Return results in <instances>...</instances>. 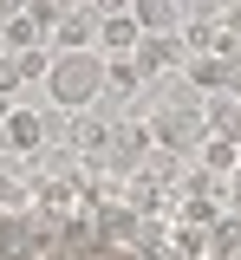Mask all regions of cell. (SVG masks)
Instances as JSON below:
<instances>
[{
    "instance_id": "4",
    "label": "cell",
    "mask_w": 241,
    "mask_h": 260,
    "mask_svg": "<svg viewBox=\"0 0 241 260\" xmlns=\"http://www.w3.org/2000/svg\"><path fill=\"white\" fill-rule=\"evenodd\" d=\"M143 46V26L131 7H98V52L104 59H137Z\"/></svg>"
},
{
    "instance_id": "7",
    "label": "cell",
    "mask_w": 241,
    "mask_h": 260,
    "mask_svg": "<svg viewBox=\"0 0 241 260\" xmlns=\"http://www.w3.org/2000/svg\"><path fill=\"white\" fill-rule=\"evenodd\" d=\"M202 117H208V137H222V143H235V150H241V98H235V91L202 98Z\"/></svg>"
},
{
    "instance_id": "5",
    "label": "cell",
    "mask_w": 241,
    "mask_h": 260,
    "mask_svg": "<svg viewBox=\"0 0 241 260\" xmlns=\"http://www.w3.org/2000/svg\"><path fill=\"white\" fill-rule=\"evenodd\" d=\"M131 65H137L143 85H150V78H170V72H183V65H189V52H183V39H143Z\"/></svg>"
},
{
    "instance_id": "8",
    "label": "cell",
    "mask_w": 241,
    "mask_h": 260,
    "mask_svg": "<svg viewBox=\"0 0 241 260\" xmlns=\"http://www.w3.org/2000/svg\"><path fill=\"white\" fill-rule=\"evenodd\" d=\"M183 85L222 98V91H228V52H202V59H189V65H183Z\"/></svg>"
},
{
    "instance_id": "2",
    "label": "cell",
    "mask_w": 241,
    "mask_h": 260,
    "mask_svg": "<svg viewBox=\"0 0 241 260\" xmlns=\"http://www.w3.org/2000/svg\"><path fill=\"white\" fill-rule=\"evenodd\" d=\"M150 137H157V150H202L208 143L202 98H163L150 111Z\"/></svg>"
},
{
    "instance_id": "9",
    "label": "cell",
    "mask_w": 241,
    "mask_h": 260,
    "mask_svg": "<svg viewBox=\"0 0 241 260\" xmlns=\"http://www.w3.org/2000/svg\"><path fill=\"white\" fill-rule=\"evenodd\" d=\"M215 247H208V228L196 221H170V247H163V260H208Z\"/></svg>"
},
{
    "instance_id": "12",
    "label": "cell",
    "mask_w": 241,
    "mask_h": 260,
    "mask_svg": "<svg viewBox=\"0 0 241 260\" xmlns=\"http://www.w3.org/2000/svg\"><path fill=\"white\" fill-rule=\"evenodd\" d=\"M20 85H26V72H20V59H7V52H0V98H13Z\"/></svg>"
},
{
    "instance_id": "11",
    "label": "cell",
    "mask_w": 241,
    "mask_h": 260,
    "mask_svg": "<svg viewBox=\"0 0 241 260\" xmlns=\"http://www.w3.org/2000/svg\"><path fill=\"white\" fill-rule=\"evenodd\" d=\"M202 169H208V176H235V169H241V150L222 143V137H208V143H202Z\"/></svg>"
},
{
    "instance_id": "3",
    "label": "cell",
    "mask_w": 241,
    "mask_h": 260,
    "mask_svg": "<svg viewBox=\"0 0 241 260\" xmlns=\"http://www.w3.org/2000/svg\"><path fill=\"white\" fill-rule=\"evenodd\" d=\"M150 150H157V137H150V117H117L111 124V176L117 182H131V176H143L150 169Z\"/></svg>"
},
{
    "instance_id": "6",
    "label": "cell",
    "mask_w": 241,
    "mask_h": 260,
    "mask_svg": "<svg viewBox=\"0 0 241 260\" xmlns=\"http://www.w3.org/2000/svg\"><path fill=\"white\" fill-rule=\"evenodd\" d=\"M92 221H98V241H104V247H117V241H124V254L137 247V215L124 208V195L104 202V208H92Z\"/></svg>"
},
{
    "instance_id": "1",
    "label": "cell",
    "mask_w": 241,
    "mask_h": 260,
    "mask_svg": "<svg viewBox=\"0 0 241 260\" xmlns=\"http://www.w3.org/2000/svg\"><path fill=\"white\" fill-rule=\"evenodd\" d=\"M46 91H52V104H59L66 117H85L104 98V52H59Z\"/></svg>"
},
{
    "instance_id": "10",
    "label": "cell",
    "mask_w": 241,
    "mask_h": 260,
    "mask_svg": "<svg viewBox=\"0 0 241 260\" xmlns=\"http://www.w3.org/2000/svg\"><path fill=\"white\" fill-rule=\"evenodd\" d=\"M104 91H124V98H137L143 91V72L131 59H104Z\"/></svg>"
}]
</instances>
